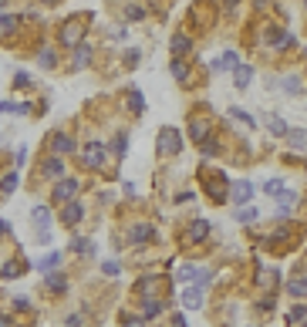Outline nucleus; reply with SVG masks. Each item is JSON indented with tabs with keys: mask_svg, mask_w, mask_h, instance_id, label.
<instances>
[{
	"mask_svg": "<svg viewBox=\"0 0 307 327\" xmlns=\"http://www.w3.org/2000/svg\"><path fill=\"white\" fill-rule=\"evenodd\" d=\"M179 152H182V132L166 125L159 132V155H179Z\"/></svg>",
	"mask_w": 307,
	"mask_h": 327,
	"instance_id": "nucleus-1",
	"label": "nucleus"
},
{
	"mask_svg": "<svg viewBox=\"0 0 307 327\" xmlns=\"http://www.w3.org/2000/svg\"><path fill=\"white\" fill-rule=\"evenodd\" d=\"M105 155H108L105 142H88V145L81 148V158H85V166H88V169H102V166H105Z\"/></svg>",
	"mask_w": 307,
	"mask_h": 327,
	"instance_id": "nucleus-2",
	"label": "nucleus"
},
{
	"mask_svg": "<svg viewBox=\"0 0 307 327\" xmlns=\"http://www.w3.org/2000/svg\"><path fill=\"white\" fill-rule=\"evenodd\" d=\"M54 196L57 203H74V196H78V179H71V176H64V179L54 182Z\"/></svg>",
	"mask_w": 307,
	"mask_h": 327,
	"instance_id": "nucleus-3",
	"label": "nucleus"
},
{
	"mask_svg": "<svg viewBox=\"0 0 307 327\" xmlns=\"http://www.w3.org/2000/svg\"><path fill=\"white\" fill-rule=\"evenodd\" d=\"M209 229H213V226L206 223V219H193V223H189V229H186V233H182V239H186V243H203L206 236H209Z\"/></svg>",
	"mask_w": 307,
	"mask_h": 327,
	"instance_id": "nucleus-4",
	"label": "nucleus"
},
{
	"mask_svg": "<svg viewBox=\"0 0 307 327\" xmlns=\"http://www.w3.org/2000/svg\"><path fill=\"white\" fill-rule=\"evenodd\" d=\"M229 199H233L237 206H247L253 199V182H247V179L233 182V186H229Z\"/></svg>",
	"mask_w": 307,
	"mask_h": 327,
	"instance_id": "nucleus-5",
	"label": "nucleus"
},
{
	"mask_svg": "<svg viewBox=\"0 0 307 327\" xmlns=\"http://www.w3.org/2000/svg\"><path fill=\"white\" fill-rule=\"evenodd\" d=\"M156 236V226L152 223H135L132 229H128V243H145V239Z\"/></svg>",
	"mask_w": 307,
	"mask_h": 327,
	"instance_id": "nucleus-6",
	"label": "nucleus"
},
{
	"mask_svg": "<svg viewBox=\"0 0 307 327\" xmlns=\"http://www.w3.org/2000/svg\"><path fill=\"white\" fill-rule=\"evenodd\" d=\"M206 189L213 192V199H229V182L223 179V176H206Z\"/></svg>",
	"mask_w": 307,
	"mask_h": 327,
	"instance_id": "nucleus-7",
	"label": "nucleus"
},
{
	"mask_svg": "<svg viewBox=\"0 0 307 327\" xmlns=\"http://www.w3.org/2000/svg\"><path fill=\"white\" fill-rule=\"evenodd\" d=\"M263 41H267L270 47H290V44H294V34H287V31H277V27H270Z\"/></svg>",
	"mask_w": 307,
	"mask_h": 327,
	"instance_id": "nucleus-8",
	"label": "nucleus"
},
{
	"mask_svg": "<svg viewBox=\"0 0 307 327\" xmlns=\"http://www.w3.org/2000/svg\"><path fill=\"white\" fill-rule=\"evenodd\" d=\"M287 145L294 152H307V128H287Z\"/></svg>",
	"mask_w": 307,
	"mask_h": 327,
	"instance_id": "nucleus-9",
	"label": "nucleus"
},
{
	"mask_svg": "<svg viewBox=\"0 0 307 327\" xmlns=\"http://www.w3.org/2000/svg\"><path fill=\"white\" fill-rule=\"evenodd\" d=\"M81 216H85V206L81 203H64V209H61V223L74 226V223H81Z\"/></svg>",
	"mask_w": 307,
	"mask_h": 327,
	"instance_id": "nucleus-10",
	"label": "nucleus"
},
{
	"mask_svg": "<svg viewBox=\"0 0 307 327\" xmlns=\"http://www.w3.org/2000/svg\"><path fill=\"white\" fill-rule=\"evenodd\" d=\"M182 307H186V310H199V307H203V290L186 287V290H182Z\"/></svg>",
	"mask_w": 307,
	"mask_h": 327,
	"instance_id": "nucleus-11",
	"label": "nucleus"
},
{
	"mask_svg": "<svg viewBox=\"0 0 307 327\" xmlns=\"http://www.w3.org/2000/svg\"><path fill=\"white\" fill-rule=\"evenodd\" d=\"M206 135H209V122L206 118H193L189 122V138L193 142H206Z\"/></svg>",
	"mask_w": 307,
	"mask_h": 327,
	"instance_id": "nucleus-12",
	"label": "nucleus"
},
{
	"mask_svg": "<svg viewBox=\"0 0 307 327\" xmlns=\"http://www.w3.org/2000/svg\"><path fill=\"white\" fill-rule=\"evenodd\" d=\"M250 81H253V68H250V64L233 68V85H237V88H250Z\"/></svg>",
	"mask_w": 307,
	"mask_h": 327,
	"instance_id": "nucleus-13",
	"label": "nucleus"
},
{
	"mask_svg": "<svg viewBox=\"0 0 307 327\" xmlns=\"http://www.w3.org/2000/svg\"><path fill=\"white\" fill-rule=\"evenodd\" d=\"M44 176H51V179H64V162L57 155H51V158H44Z\"/></svg>",
	"mask_w": 307,
	"mask_h": 327,
	"instance_id": "nucleus-14",
	"label": "nucleus"
},
{
	"mask_svg": "<svg viewBox=\"0 0 307 327\" xmlns=\"http://www.w3.org/2000/svg\"><path fill=\"white\" fill-rule=\"evenodd\" d=\"M233 68H240V54L237 51H226L219 61H213V71H233Z\"/></svg>",
	"mask_w": 307,
	"mask_h": 327,
	"instance_id": "nucleus-15",
	"label": "nucleus"
},
{
	"mask_svg": "<svg viewBox=\"0 0 307 327\" xmlns=\"http://www.w3.org/2000/svg\"><path fill=\"white\" fill-rule=\"evenodd\" d=\"M169 47H172V54H176V61H179V54H186L193 44H189V37H186V34H172Z\"/></svg>",
	"mask_w": 307,
	"mask_h": 327,
	"instance_id": "nucleus-16",
	"label": "nucleus"
},
{
	"mask_svg": "<svg viewBox=\"0 0 307 327\" xmlns=\"http://www.w3.org/2000/svg\"><path fill=\"white\" fill-rule=\"evenodd\" d=\"M51 145H54V152H57V155H64V152H71V148H74V138H71V135H64V132H57Z\"/></svg>",
	"mask_w": 307,
	"mask_h": 327,
	"instance_id": "nucleus-17",
	"label": "nucleus"
},
{
	"mask_svg": "<svg viewBox=\"0 0 307 327\" xmlns=\"http://www.w3.org/2000/svg\"><path fill=\"white\" fill-rule=\"evenodd\" d=\"M31 219L37 223V229H47V223H51V209H47V206H34V209H31Z\"/></svg>",
	"mask_w": 307,
	"mask_h": 327,
	"instance_id": "nucleus-18",
	"label": "nucleus"
},
{
	"mask_svg": "<svg viewBox=\"0 0 307 327\" xmlns=\"http://www.w3.org/2000/svg\"><path fill=\"white\" fill-rule=\"evenodd\" d=\"M37 64H41V68H54L57 64V51L54 47H41V51H37Z\"/></svg>",
	"mask_w": 307,
	"mask_h": 327,
	"instance_id": "nucleus-19",
	"label": "nucleus"
},
{
	"mask_svg": "<svg viewBox=\"0 0 307 327\" xmlns=\"http://www.w3.org/2000/svg\"><path fill=\"white\" fill-rule=\"evenodd\" d=\"M128 105H132V112H135V115H142V112H145V98H142V91H138L135 85L128 88Z\"/></svg>",
	"mask_w": 307,
	"mask_h": 327,
	"instance_id": "nucleus-20",
	"label": "nucleus"
},
{
	"mask_svg": "<svg viewBox=\"0 0 307 327\" xmlns=\"http://www.w3.org/2000/svg\"><path fill=\"white\" fill-rule=\"evenodd\" d=\"M196 273H199V267H193V263H182L179 270H176V280H179V283H193Z\"/></svg>",
	"mask_w": 307,
	"mask_h": 327,
	"instance_id": "nucleus-21",
	"label": "nucleus"
},
{
	"mask_svg": "<svg viewBox=\"0 0 307 327\" xmlns=\"http://www.w3.org/2000/svg\"><path fill=\"white\" fill-rule=\"evenodd\" d=\"M57 263H61V253L54 250V253H47V257H41V260H37V270H41V273H47V270H54Z\"/></svg>",
	"mask_w": 307,
	"mask_h": 327,
	"instance_id": "nucleus-22",
	"label": "nucleus"
},
{
	"mask_svg": "<svg viewBox=\"0 0 307 327\" xmlns=\"http://www.w3.org/2000/svg\"><path fill=\"white\" fill-rule=\"evenodd\" d=\"M61 41H64V44H71V47H78L81 44V27L68 24V27H64V34H61Z\"/></svg>",
	"mask_w": 307,
	"mask_h": 327,
	"instance_id": "nucleus-23",
	"label": "nucleus"
},
{
	"mask_svg": "<svg viewBox=\"0 0 307 327\" xmlns=\"http://www.w3.org/2000/svg\"><path fill=\"white\" fill-rule=\"evenodd\" d=\"M68 250H74V253H91V250H95V243H91V239H85V236H71Z\"/></svg>",
	"mask_w": 307,
	"mask_h": 327,
	"instance_id": "nucleus-24",
	"label": "nucleus"
},
{
	"mask_svg": "<svg viewBox=\"0 0 307 327\" xmlns=\"http://www.w3.org/2000/svg\"><path fill=\"white\" fill-rule=\"evenodd\" d=\"M88 61H91V47L88 44H78V47H74V68H85Z\"/></svg>",
	"mask_w": 307,
	"mask_h": 327,
	"instance_id": "nucleus-25",
	"label": "nucleus"
},
{
	"mask_svg": "<svg viewBox=\"0 0 307 327\" xmlns=\"http://www.w3.org/2000/svg\"><path fill=\"white\" fill-rule=\"evenodd\" d=\"M294 206H297V192L290 189V192H284V196H280V209H277V213H280V216H287L290 209H294Z\"/></svg>",
	"mask_w": 307,
	"mask_h": 327,
	"instance_id": "nucleus-26",
	"label": "nucleus"
},
{
	"mask_svg": "<svg viewBox=\"0 0 307 327\" xmlns=\"http://www.w3.org/2000/svg\"><path fill=\"white\" fill-rule=\"evenodd\" d=\"M44 287H47V290H54V293H61L68 283H64V277H61V273H51V277H44Z\"/></svg>",
	"mask_w": 307,
	"mask_h": 327,
	"instance_id": "nucleus-27",
	"label": "nucleus"
},
{
	"mask_svg": "<svg viewBox=\"0 0 307 327\" xmlns=\"http://www.w3.org/2000/svg\"><path fill=\"white\" fill-rule=\"evenodd\" d=\"M17 273H21V263H17V260H7V263L0 267V277H4V280H14Z\"/></svg>",
	"mask_w": 307,
	"mask_h": 327,
	"instance_id": "nucleus-28",
	"label": "nucleus"
},
{
	"mask_svg": "<svg viewBox=\"0 0 307 327\" xmlns=\"http://www.w3.org/2000/svg\"><path fill=\"white\" fill-rule=\"evenodd\" d=\"M162 310H166V304H162V300H145V314H142V320H148V317H159Z\"/></svg>",
	"mask_w": 307,
	"mask_h": 327,
	"instance_id": "nucleus-29",
	"label": "nucleus"
},
{
	"mask_svg": "<svg viewBox=\"0 0 307 327\" xmlns=\"http://www.w3.org/2000/svg\"><path fill=\"white\" fill-rule=\"evenodd\" d=\"M287 293L290 297H307V280H287Z\"/></svg>",
	"mask_w": 307,
	"mask_h": 327,
	"instance_id": "nucleus-30",
	"label": "nucleus"
},
{
	"mask_svg": "<svg viewBox=\"0 0 307 327\" xmlns=\"http://www.w3.org/2000/svg\"><path fill=\"white\" fill-rule=\"evenodd\" d=\"M172 78H176V81H186V78H189V64H186V61H172Z\"/></svg>",
	"mask_w": 307,
	"mask_h": 327,
	"instance_id": "nucleus-31",
	"label": "nucleus"
},
{
	"mask_svg": "<svg viewBox=\"0 0 307 327\" xmlns=\"http://www.w3.org/2000/svg\"><path fill=\"white\" fill-rule=\"evenodd\" d=\"M267 128H270L273 135H287V125H284V118H277V115H270V118H267Z\"/></svg>",
	"mask_w": 307,
	"mask_h": 327,
	"instance_id": "nucleus-32",
	"label": "nucleus"
},
{
	"mask_svg": "<svg viewBox=\"0 0 307 327\" xmlns=\"http://www.w3.org/2000/svg\"><path fill=\"white\" fill-rule=\"evenodd\" d=\"M125 17H128V21H142V17H145V4H128Z\"/></svg>",
	"mask_w": 307,
	"mask_h": 327,
	"instance_id": "nucleus-33",
	"label": "nucleus"
},
{
	"mask_svg": "<svg viewBox=\"0 0 307 327\" xmlns=\"http://www.w3.org/2000/svg\"><path fill=\"white\" fill-rule=\"evenodd\" d=\"M14 189H17V172H11V176H4V179H0V192H7V196H11Z\"/></svg>",
	"mask_w": 307,
	"mask_h": 327,
	"instance_id": "nucleus-34",
	"label": "nucleus"
},
{
	"mask_svg": "<svg viewBox=\"0 0 307 327\" xmlns=\"http://www.w3.org/2000/svg\"><path fill=\"white\" fill-rule=\"evenodd\" d=\"M307 317V307L304 304H297L294 310H290V314H287V324H300V320H304Z\"/></svg>",
	"mask_w": 307,
	"mask_h": 327,
	"instance_id": "nucleus-35",
	"label": "nucleus"
},
{
	"mask_svg": "<svg viewBox=\"0 0 307 327\" xmlns=\"http://www.w3.org/2000/svg\"><path fill=\"white\" fill-rule=\"evenodd\" d=\"M229 115H233V118H240V122L247 125V128H253V125H257V122L250 118V112H243V108H229Z\"/></svg>",
	"mask_w": 307,
	"mask_h": 327,
	"instance_id": "nucleus-36",
	"label": "nucleus"
},
{
	"mask_svg": "<svg viewBox=\"0 0 307 327\" xmlns=\"http://www.w3.org/2000/svg\"><path fill=\"white\" fill-rule=\"evenodd\" d=\"M284 91L287 95H300V91H304L300 88V78H284Z\"/></svg>",
	"mask_w": 307,
	"mask_h": 327,
	"instance_id": "nucleus-37",
	"label": "nucleus"
},
{
	"mask_svg": "<svg viewBox=\"0 0 307 327\" xmlns=\"http://www.w3.org/2000/svg\"><path fill=\"white\" fill-rule=\"evenodd\" d=\"M125 148H128V138L118 135V138H115V145H112V152H115V155H125Z\"/></svg>",
	"mask_w": 307,
	"mask_h": 327,
	"instance_id": "nucleus-38",
	"label": "nucleus"
},
{
	"mask_svg": "<svg viewBox=\"0 0 307 327\" xmlns=\"http://www.w3.org/2000/svg\"><path fill=\"white\" fill-rule=\"evenodd\" d=\"M284 189V182L280 179H270V182H263V192H267V196H273V192H280Z\"/></svg>",
	"mask_w": 307,
	"mask_h": 327,
	"instance_id": "nucleus-39",
	"label": "nucleus"
},
{
	"mask_svg": "<svg viewBox=\"0 0 307 327\" xmlns=\"http://www.w3.org/2000/svg\"><path fill=\"white\" fill-rule=\"evenodd\" d=\"M102 273H105V277H118V263H115V260H105Z\"/></svg>",
	"mask_w": 307,
	"mask_h": 327,
	"instance_id": "nucleus-40",
	"label": "nucleus"
},
{
	"mask_svg": "<svg viewBox=\"0 0 307 327\" xmlns=\"http://www.w3.org/2000/svg\"><path fill=\"white\" fill-rule=\"evenodd\" d=\"M14 27H17V17H0V34H7Z\"/></svg>",
	"mask_w": 307,
	"mask_h": 327,
	"instance_id": "nucleus-41",
	"label": "nucleus"
},
{
	"mask_svg": "<svg viewBox=\"0 0 307 327\" xmlns=\"http://www.w3.org/2000/svg\"><path fill=\"white\" fill-rule=\"evenodd\" d=\"M237 219H240V223H253V219H257V209H240Z\"/></svg>",
	"mask_w": 307,
	"mask_h": 327,
	"instance_id": "nucleus-42",
	"label": "nucleus"
},
{
	"mask_svg": "<svg viewBox=\"0 0 307 327\" xmlns=\"http://www.w3.org/2000/svg\"><path fill=\"white\" fill-rule=\"evenodd\" d=\"M27 81H31V78H27V71H17V74H14V85H17V88H24Z\"/></svg>",
	"mask_w": 307,
	"mask_h": 327,
	"instance_id": "nucleus-43",
	"label": "nucleus"
},
{
	"mask_svg": "<svg viewBox=\"0 0 307 327\" xmlns=\"http://www.w3.org/2000/svg\"><path fill=\"white\" fill-rule=\"evenodd\" d=\"M152 287H156V277H145V280L138 283V290H142V293H148V290H152Z\"/></svg>",
	"mask_w": 307,
	"mask_h": 327,
	"instance_id": "nucleus-44",
	"label": "nucleus"
},
{
	"mask_svg": "<svg viewBox=\"0 0 307 327\" xmlns=\"http://www.w3.org/2000/svg\"><path fill=\"white\" fill-rule=\"evenodd\" d=\"M122 327H145V320H142V317H125V324Z\"/></svg>",
	"mask_w": 307,
	"mask_h": 327,
	"instance_id": "nucleus-45",
	"label": "nucleus"
},
{
	"mask_svg": "<svg viewBox=\"0 0 307 327\" xmlns=\"http://www.w3.org/2000/svg\"><path fill=\"white\" fill-rule=\"evenodd\" d=\"M81 324H85V317H81V314H71L68 317V327H81Z\"/></svg>",
	"mask_w": 307,
	"mask_h": 327,
	"instance_id": "nucleus-46",
	"label": "nucleus"
},
{
	"mask_svg": "<svg viewBox=\"0 0 307 327\" xmlns=\"http://www.w3.org/2000/svg\"><path fill=\"white\" fill-rule=\"evenodd\" d=\"M112 37H115V41H125L128 31H125V27H115V34H112Z\"/></svg>",
	"mask_w": 307,
	"mask_h": 327,
	"instance_id": "nucleus-47",
	"label": "nucleus"
},
{
	"mask_svg": "<svg viewBox=\"0 0 307 327\" xmlns=\"http://www.w3.org/2000/svg\"><path fill=\"white\" fill-rule=\"evenodd\" d=\"M37 239H41V243H51V229H37Z\"/></svg>",
	"mask_w": 307,
	"mask_h": 327,
	"instance_id": "nucleus-48",
	"label": "nucleus"
},
{
	"mask_svg": "<svg viewBox=\"0 0 307 327\" xmlns=\"http://www.w3.org/2000/svg\"><path fill=\"white\" fill-rule=\"evenodd\" d=\"M172 327H186V317H182V314H172Z\"/></svg>",
	"mask_w": 307,
	"mask_h": 327,
	"instance_id": "nucleus-49",
	"label": "nucleus"
},
{
	"mask_svg": "<svg viewBox=\"0 0 307 327\" xmlns=\"http://www.w3.org/2000/svg\"><path fill=\"white\" fill-rule=\"evenodd\" d=\"M17 105H11V102H0V112H14Z\"/></svg>",
	"mask_w": 307,
	"mask_h": 327,
	"instance_id": "nucleus-50",
	"label": "nucleus"
},
{
	"mask_svg": "<svg viewBox=\"0 0 307 327\" xmlns=\"http://www.w3.org/2000/svg\"><path fill=\"white\" fill-rule=\"evenodd\" d=\"M7 229H11V226H7V219H0V233H7Z\"/></svg>",
	"mask_w": 307,
	"mask_h": 327,
	"instance_id": "nucleus-51",
	"label": "nucleus"
},
{
	"mask_svg": "<svg viewBox=\"0 0 307 327\" xmlns=\"http://www.w3.org/2000/svg\"><path fill=\"white\" fill-rule=\"evenodd\" d=\"M0 327H7V317H0Z\"/></svg>",
	"mask_w": 307,
	"mask_h": 327,
	"instance_id": "nucleus-52",
	"label": "nucleus"
},
{
	"mask_svg": "<svg viewBox=\"0 0 307 327\" xmlns=\"http://www.w3.org/2000/svg\"><path fill=\"white\" fill-rule=\"evenodd\" d=\"M0 7H7V4H4V0H0Z\"/></svg>",
	"mask_w": 307,
	"mask_h": 327,
	"instance_id": "nucleus-53",
	"label": "nucleus"
}]
</instances>
